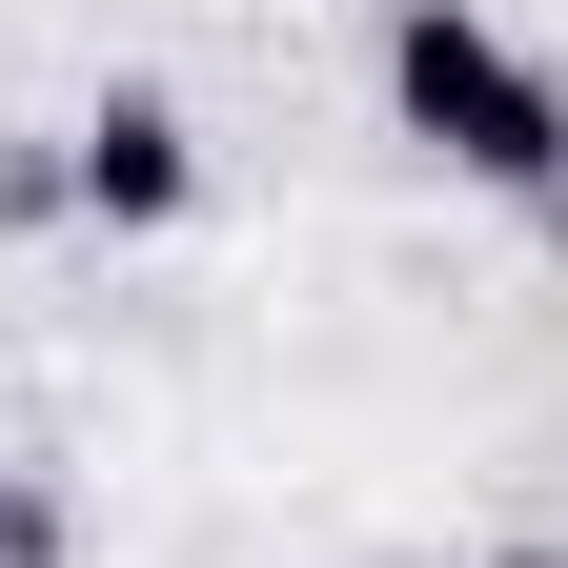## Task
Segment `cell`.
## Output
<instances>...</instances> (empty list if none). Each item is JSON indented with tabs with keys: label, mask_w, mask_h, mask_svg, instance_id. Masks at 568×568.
<instances>
[{
	"label": "cell",
	"mask_w": 568,
	"mask_h": 568,
	"mask_svg": "<svg viewBox=\"0 0 568 568\" xmlns=\"http://www.w3.org/2000/svg\"><path fill=\"white\" fill-rule=\"evenodd\" d=\"M386 82H406V122L447 142L467 183H568V102L528 82L508 41L467 21V0H406V41H386Z\"/></svg>",
	"instance_id": "6da1fadb"
},
{
	"label": "cell",
	"mask_w": 568,
	"mask_h": 568,
	"mask_svg": "<svg viewBox=\"0 0 568 568\" xmlns=\"http://www.w3.org/2000/svg\"><path fill=\"white\" fill-rule=\"evenodd\" d=\"M82 203H102V224H163V203H183V122L163 102H102L82 122Z\"/></svg>",
	"instance_id": "7a4b0ae2"
},
{
	"label": "cell",
	"mask_w": 568,
	"mask_h": 568,
	"mask_svg": "<svg viewBox=\"0 0 568 568\" xmlns=\"http://www.w3.org/2000/svg\"><path fill=\"white\" fill-rule=\"evenodd\" d=\"M528 568H548V548H528Z\"/></svg>",
	"instance_id": "3957f363"
}]
</instances>
